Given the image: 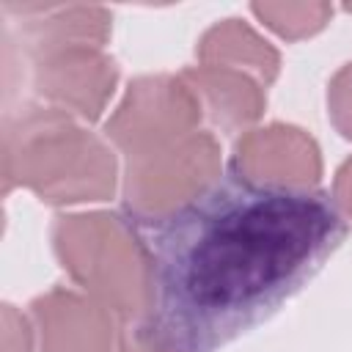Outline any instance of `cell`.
<instances>
[{"label":"cell","instance_id":"6da1fadb","mask_svg":"<svg viewBox=\"0 0 352 352\" xmlns=\"http://www.w3.org/2000/svg\"><path fill=\"white\" fill-rule=\"evenodd\" d=\"M148 258V311L129 327L160 352H214L272 316L336 253L330 192L231 168L179 209L129 220Z\"/></svg>","mask_w":352,"mask_h":352},{"label":"cell","instance_id":"7a4b0ae2","mask_svg":"<svg viewBox=\"0 0 352 352\" xmlns=\"http://www.w3.org/2000/svg\"><path fill=\"white\" fill-rule=\"evenodd\" d=\"M336 198H338V204L352 214V160L344 162V168L338 170V179H336Z\"/></svg>","mask_w":352,"mask_h":352}]
</instances>
